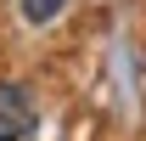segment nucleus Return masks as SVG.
<instances>
[{
    "mask_svg": "<svg viewBox=\"0 0 146 141\" xmlns=\"http://www.w3.org/2000/svg\"><path fill=\"white\" fill-rule=\"evenodd\" d=\"M34 124H39V107L28 96V85H0V141L34 136Z\"/></svg>",
    "mask_w": 146,
    "mask_h": 141,
    "instance_id": "nucleus-1",
    "label": "nucleus"
},
{
    "mask_svg": "<svg viewBox=\"0 0 146 141\" xmlns=\"http://www.w3.org/2000/svg\"><path fill=\"white\" fill-rule=\"evenodd\" d=\"M62 6H68V0H23V17L28 23H56Z\"/></svg>",
    "mask_w": 146,
    "mask_h": 141,
    "instance_id": "nucleus-2",
    "label": "nucleus"
}]
</instances>
